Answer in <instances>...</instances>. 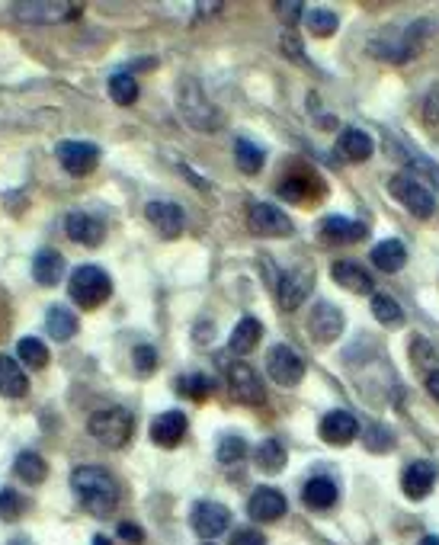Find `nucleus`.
<instances>
[{
    "label": "nucleus",
    "instance_id": "nucleus-1",
    "mask_svg": "<svg viewBox=\"0 0 439 545\" xmlns=\"http://www.w3.org/2000/svg\"><path fill=\"white\" fill-rule=\"evenodd\" d=\"M71 488L78 501L90 510L93 517H107L119 503V488H116L113 475L97 465H80L71 472Z\"/></svg>",
    "mask_w": 439,
    "mask_h": 545
},
{
    "label": "nucleus",
    "instance_id": "nucleus-2",
    "mask_svg": "<svg viewBox=\"0 0 439 545\" xmlns=\"http://www.w3.org/2000/svg\"><path fill=\"white\" fill-rule=\"evenodd\" d=\"M424 36H426V20H417L404 29H385L382 36H376L372 42H369V52H372L376 58H382V61L401 64L411 55H417Z\"/></svg>",
    "mask_w": 439,
    "mask_h": 545
},
{
    "label": "nucleus",
    "instance_id": "nucleus-3",
    "mask_svg": "<svg viewBox=\"0 0 439 545\" xmlns=\"http://www.w3.org/2000/svg\"><path fill=\"white\" fill-rule=\"evenodd\" d=\"M177 107H180V113H183V119L190 122L192 128H199V132H215V128L221 126V113L209 103V97L202 93L199 80H192V78L180 80Z\"/></svg>",
    "mask_w": 439,
    "mask_h": 545
},
{
    "label": "nucleus",
    "instance_id": "nucleus-4",
    "mask_svg": "<svg viewBox=\"0 0 439 545\" xmlns=\"http://www.w3.org/2000/svg\"><path fill=\"white\" fill-rule=\"evenodd\" d=\"M68 292H71V298L80 305V308H99V305L107 302L109 296H113V279H109L107 269L99 267H78L71 273V283H68Z\"/></svg>",
    "mask_w": 439,
    "mask_h": 545
},
{
    "label": "nucleus",
    "instance_id": "nucleus-5",
    "mask_svg": "<svg viewBox=\"0 0 439 545\" xmlns=\"http://www.w3.org/2000/svg\"><path fill=\"white\" fill-rule=\"evenodd\" d=\"M90 433L97 443H103L107 449H122L132 439L135 430V418L126 411V408H103L90 418Z\"/></svg>",
    "mask_w": 439,
    "mask_h": 545
},
{
    "label": "nucleus",
    "instance_id": "nucleus-6",
    "mask_svg": "<svg viewBox=\"0 0 439 545\" xmlns=\"http://www.w3.org/2000/svg\"><path fill=\"white\" fill-rule=\"evenodd\" d=\"M388 193L417 219H430L436 212V196L417 180V174H397L388 180Z\"/></svg>",
    "mask_w": 439,
    "mask_h": 545
},
{
    "label": "nucleus",
    "instance_id": "nucleus-7",
    "mask_svg": "<svg viewBox=\"0 0 439 545\" xmlns=\"http://www.w3.org/2000/svg\"><path fill=\"white\" fill-rule=\"evenodd\" d=\"M266 372L273 382H279L283 389H292L305 379V356L298 353L295 347H285V343H276L266 356Z\"/></svg>",
    "mask_w": 439,
    "mask_h": 545
},
{
    "label": "nucleus",
    "instance_id": "nucleus-8",
    "mask_svg": "<svg viewBox=\"0 0 439 545\" xmlns=\"http://www.w3.org/2000/svg\"><path fill=\"white\" fill-rule=\"evenodd\" d=\"M314 289V269L308 263H298V267L285 269L279 277V308L285 312H295L298 305H305V298Z\"/></svg>",
    "mask_w": 439,
    "mask_h": 545
},
{
    "label": "nucleus",
    "instance_id": "nucleus-9",
    "mask_svg": "<svg viewBox=\"0 0 439 545\" xmlns=\"http://www.w3.org/2000/svg\"><path fill=\"white\" fill-rule=\"evenodd\" d=\"M248 225L254 234L263 238H289L292 234V219L273 202H250L248 206Z\"/></svg>",
    "mask_w": 439,
    "mask_h": 545
},
{
    "label": "nucleus",
    "instance_id": "nucleus-10",
    "mask_svg": "<svg viewBox=\"0 0 439 545\" xmlns=\"http://www.w3.org/2000/svg\"><path fill=\"white\" fill-rule=\"evenodd\" d=\"M228 391H231L234 401L250 404V408L263 404V398H266L260 376H257L248 362H234V366H228Z\"/></svg>",
    "mask_w": 439,
    "mask_h": 545
},
{
    "label": "nucleus",
    "instance_id": "nucleus-11",
    "mask_svg": "<svg viewBox=\"0 0 439 545\" xmlns=\"http://www.w3.org/2000/svg\"><path fill=\"white\" fill-rule=\"evenodd\" d=\"M343 327H347V318L331 302H318L312 308V315H308V331H312V337L318 343H333L343 334Z\"/></svg>",
    "mask_w": 439,
    "mask_h": 545
},
{
    "label": "nucleus",
    "instance_id": "nucleus-12",
    "mask_svg": "<svg viewBox=\"0 0 439 545\" xmlns=\"http://www.w3.org/2000/svg\"><path fill=\"white\" fill-rule=\"evenodd\" d=\"M55 155L71 177H87L99 164V148L93 142H61L55 148Z\"/></svg>",
    "mask_w": 439,
    "mask_h": 545
},
{
    "label": "nucleus",
    "instance_id": "nucleus-13",
    "mask_svg": "<svg viewBox=\"0 0 439 545\" xmlns=\"http://www.w3.org/2000/svg\"><path fill=\"white\" fill-rule=\"evenodd\" d=\"M145 219L151 221V228H154L161 238H177V234H183V225H186L183 209H180L177 202H163V199L148 202Z\"/></svg>",
    "mask_w": 439,
    "mask_h": 545
},
{
    "label": "nucleus",
    "instance_id": "nucleus-14",
    "mask_svg": "<svg viewBox=\"0 0 439 545\" xmlns=\"http://www.w3.org/2000/svg\"><path fill=\"white\" fill-rule=\"evenodd\" d=\"M231 526V513H228L225 503H215V501H206V503H196V510H192V530L199 532V536H221V532Z\"/></svg>",
    "mask_w": 439,
    "mask_h": 545
},
{
    "label": "nucleus",
    "instance_id": "nucleus-15",
    "mask_svg": "<svg viewBox=\"0 0 439 545\" xmlns=\"http://www.w3.org/2000/svg\"><path fill=\"white\" fill-rule=\"evenodd\" d=\"M356 433H360V424L347 411H331L321 420V439H324L327 446H350L356 439Z\"/></svg>",
    "mask_w": 439,
    "mask_h": 545
},
{
    "label": "nucleus",
    "instance_id": "nucleus-16",
    "mask_svg": "<svg viewBox=\"0 0 439 545\" xmlns=\"http://www.w3.org/2000/svg\"><path fill=\"white\" fill-rule=\"evenodd\" d=\"M285 510H289V503H285V497L276 488H257L248 501L250 520H260V523H273V520L283 517Z\"/></svg>",
    "mask_w": 439,
    "mask_h": 545
},
{
    "label": "nucleus",
    "instance_id": "nucleus-17",
    "mask_svg": "<svg viewBox=\"0 0 439 545\" xmlns=\"http://www.w3.org/2000/svg\"><path fill=\"white\" fill-rule=\"evenodd\" d=\"M186 427L190 424H186L183 411H167V414H161V418H154V424H151V439H154L157 446L173 449L183 443Z\"/></svg>",
    "mask_w": 439,
    "mask_h": 545
},
{
    "label": "nucleus",
    "instance_id": "nucleus-18",
    "mask_svg": "<svg viewBox=\"0 0 439 545\" xmlns=\"http://www.w3.org/2000/svg\"><path fill=\"white\" fill-rule=\"evenodd\" d=\"M321 238L327 244H356L362 238H369V228L362 221L343 219V215H331V219L321 221Z\"/></svg>",
    "mask_w": 439,
    "mask_h": 545
},
{
    "label": "nucleus",
    "instance_id": "nucleus-19",
    "mask_svg": "<svg viewBox=\"0 0 439 545\" xmlns=\"http://www.w3.org/2000/svg\"><path fill=\"white\" fill-rule=\"evenodd\" d=\"M64 231H68L71 241L84 244V248H97V244L103 241L107 228H103V221H97L87 212H68V219H64Z\"/></svg>",
    "mask_w": 439,
    "mask_h": 545
},
{
    "label": "nucleus",
    "instance_id": "nucleus-20",
    "mask_svg": "<svg viewBox=\"0 0 439 545\" xmlns=\"http://www.w3.org/2000/svg\"><path fill=\"white\" fill-rule=\"evenodd\" d=\"M433 484H436V468H433L430 462H414V465L404 468L401 488L411 501H424L433 491Z\"/></svg>",
    "mask_w": 439,
    "mask_h": 545
},
{
    "label": "nucleus",
    "instance_id": "nucleus-21",
    "mask_svg": "<svg viewBox=\"0 0 439 545\" xmlns=\"http://www.w3.org/2000/svg\"><path fill=\"white\" fill-rule=\"evenodd\" d=\"M331 277L337 279V286H343V289L356 292V296H369V292L376 289V279L369 277L366 269L360 267V263L353 260H341L331 267Z\"/></svg>",
    "mask_w": 439,
    "mask_h": 545
},
{
    "label": "nucleus",
    "instance_id": "nucleus-22",
    "mask_svg": "<svg viewBox=\"0 0 439 545\" xmlns=\"http://www.w3.org/2000/svg\"><path fill=\"white\" fill-rule=\"evenodd\" d=\"M337 151H341L343 161L350 164H362L372 157V151H376V145H372V138H369L362 128H343L341 132V142H337Z\"/></svg>",
    "mask_w": 439,
    "mask_h": 545
},
{
    "label": "nucleus",
    "instance_id": "nucleus-23",
    "mask_svg": "<svg viewBox=\"0 0 439 545\" xmlns=\"http://www.w3.org/2000/svg\"><path fill=\"white\" fill-rule=\"evenodd\" d=\"M80 7H71V4H20L16 7V16L20 20H33V23H58L64 16H78Z\"/></svg>",
    "mask_w": 439,
    "mask_h": 545
},
{
    "label": "nucleus",
    "instance_id": "nucleus-24",
    "mask_svg": "<svg viewBox=\"0 0 439 545\" xmlns=\"http://www.w3.org/2000/svg\"><path fill=\"white\" fill-rule=\"evenodd\" d=\"M29 391V379L14 356H0V395L23 398Z\"/></svg>",
    "mask_w": 439,
    "mask_h": 545
},
{
    "label": "nucleus",
    "instance_id": "nucleus-25",
    "mask_svg": "<svg viewBox=\"0 0 439 545\" xmlns=\"http://www.w3.org/2000/svg\"><path fill=\"white\" fill-rule=\"evenodd\" d=\"M33 277H36L39 286H55L61 283L64 277V257L58 254V250H39L36 257H33Z\"/></svg>",
    "mask_w": 439,
    "mask_h": 545
},
{
    "label": "nucleus",
    "instance_id": "nucleus-26",
    "mask_svg": "<svg viewBox=\"0 0 439 545\" xmlns=\"http://www.w3.org/2000/svg\"><path fill=\"white\" fill-rule=\"evenodd\" d=\"M45 327H49V334L58 343H64V340H71L78 334V315L71 308H64V305H51L45 312Z\"/></svg>",
    "mask_w": 439,
    "mask_h": 545
},
{
    "label": "nucleus",
    "instance_id": "nucleus-27",
    "mask_svg": "<svg viewBox=\"0 0 439 545\" xmlns=\"http://www.w3.org/2000/svg\"><path fill=\"white\" fill-rule=\"evenodd\" d=\"M372 263H376L382 273H397V269L407 263V248H404L401 241H382V244H376L372 248Z\"/></svg>",
    "mask_w": 439,
    "mask_h": 545
},
{
    "label": "nucleus",
    "instance_id": "nucleus-28",
    "mask_svg": "<svg viewBox=\"0 0 439 545\" xmlns=\"http://www.w3.org/2000/svg\"><path fill=\"white\" fill-rule=\"evenodd\" d=\"M302 501L314 510H331L333 503H337V484H333L331 478H324V475L312 478V482L305 484V491H302Z\"/></svg>",
    "mask_w": 439,
    "mask_h": 545
},
{
    "label": "nucleus",
    "instance_id": "nucleus-29",
    "mask_svg": "<svg viewBox=\"0 0 439 545\" xmlns=\"http://www.w3.org/2000/svg\"><path fill=\"white\" fill-rule=\"evenodd\" d=\"M14 475L26 484H42L45 475H49V465H45V459L39 453H20L14 462Z\"/></svg>",
    "mask_w": 439,
    "mask_h": 545
},
{
    "label": "nucleus",
    "instance_id": "nucleus-30",
    "mask_svg": "<svg viewBox=\"0 0 439 545\" xmlns=\"http://www.w3.org/2000/svg\"><path fill=\"white\" fill-rule=\"evenodd\" d=\"M260 334H263V324L257 318H244L241 324L234 327L231 334V353H250V350L260 343Z\"/></svg>",
    "mask_w": 439,
    "mask_h": 545
},
{
    "label": "nucleus",
    "instance_id": "nucleus-31",
    "mask_svg": "<svg viewBox=\"0 0 439 545\" xmlns=\"http://www.w3.org/2000/svg\"><path fill=\"white\" fill-rule=\"evenodd\" d=\"M257 468L266 475H276L285 468V446L279 443V439H266V443H260V449H257Z\"/></svg>",
    "mask_w": 439,
    "mask_h": 545
},
{
    "label": "nucleus",
    "instance_id": "nucleus-32",
    "mask_svg": "<svg viewBox=\"0 0 439 545\" xmlns=\"http://www.w3.org/2000/svg\"><path fill=\"white\" fill-rule=\"evenodd\" d=\"M234 161H238V167H241L244 174H260L266 155H263L260 145L248 142V138H238V142H234Z\"/></svg>",
    "mask_w": 439,
    "mask_h": 545
},
{
    "label": "nucleus",
    "instance_id": "nucleus-33",
    "mask_svg": "<svg viewBox=\"0 0 439 545\" xmlns=\"http://www.w3.org/2000/svg\"><path fill=\"white\" fill-rule=\"evenodd\" d=\"M16 356H20L29 369H45V366H49V347H45L42 340H36V337H23L20 343H16Z\"/></svg>",
    "mask_w": 439,
    "mask_h": 545
},
{
    "label": "nucleus",
    "instance_id": "nucleus-34",
    "mask_svg": "<svg viewBox=\"0 0 439 545\" xmlns=\"http://www.w3.org/2000/svg\"><path fill=\"white\" fill-rule=\"evenodd\" d=\"M411 362L420 369V372H426V376H430V372H436V369H439L436 347H433L426 337H414L411 340Z\"/></svg>",
    "mask_w": 439,
    "mask_h": 545
},
{
    "label": "nucleus",
    "instance_id": "nucleus-35",
    "mask_svg": "<svg viewBox=\"0 0 439 545\" xmlns=\"http://www.w3.org/2000/svg\"><path fill=\"white\" fill-rule=\"evenodd\" d=\"M372 315H376L378 324H401L404 321L401 305H397L391 296H385V292H376V296H372Z\"/></svg>",
    "mask_w": 439,
    "mask_h": 545
},
{
    "label": "nucleus",
    "instance_id": "nucleus-36",
    "mask_svg": "<svg viewBox=\"0 0 439 545\" xmlns=\"http://www.w3.org/2000/svg\"><path fill=\"white\" fill-rule=\"evenodd\" d=\"M109 97L119 103V107H132L138 99V84H135L132 74H113L109 78Z\"/></svg>",
    "mask_w": 439,
    "mask_h": 545
},
{
    "label": "nucleus",
    "instance_id": "nucleus-37",
    "mask_svg": "<svg viewBox=\"0 0 439 545\" xmlns=\"http://www.w3.org/2000/svg\"><path fill=\"white\" fill-rule=\"evenodd\" d=\"M305 26L312 29V36L327 39V36H333V33H337V14H331V10H321V7L305 10Z\"/></svg>",
    "mask_w": 439,
    "mask_h": 545
},
{
    "label": "nucleus",
    "instance_id": "nucleus-38",
    "mask_svg": "<svg viewBox=\"0 0 439 545\" xmlns=\"http://www.w3.org/2000/svg\"><path fill=\"white\" fill-rule=\"evenodd\" d=\"M26 497L14 488H4L0 491V520H7V523H16V520L26 513Z\"/></svg>",
    "mask_w": 439,
    "mask_h": 545
},
{
    "label": "nucleus",
    "instance_id": "nucleus-39",
    "mask_svg": "<svg viewBox=\"0 0 439 545\" xmlns=\"http://www.w3.org/2000/svg\"><path fill=\"white\" fill-rule=\"evenodd\" d=\"M244 449H248V443H244L241 437H234V433H225V437L219 439V462L221 465H234V462L244 459Z\"/></svg>",
    "mask_w": 439,
    "mask_h": 545
},
{
    "label": "nucleus",
    "instance_id": "nucleus-40",
    "mask_svg": "<svg viewBox=\"0 0 439 545\" xmlns=\"http://www.w3.org/2000/svg\"><path fill=\"white\" fill-rule=\"evenodd\" d=\"M132 366L138 376H151L157 369V350L148 347V343H142V347L132 350Z\"/></svg>",
    "mask_w": 439,
    "mask_h": 545
},
{
    "label": "nucleus",
    "instance_id": "nucleus-41",
    "mask_svg": "<svg viewBox=\"0 0 439 545\" xmlns=\"http://www.w3.org/2000/svg\"><path fill=\"white\" fill-rule=\"evenodd\" d=\"M362 443H366L372 453H385V449L395 446V437H391L385 427H369V433H362Z\"/></svg>",
    "mask_w": 439,
    "mask_h": 545
},
{
    "label": "nucleus",
    "instance_id": "nucleus-42",
    "mask_svg": "<svg viewBox=\"0 0 439 545\" xmlns=\"http://www.w3.org/2000/svg\"><path fill=\"white\" fill-rule=\"evenodd\" d=\"M177 391H183V395L196 398V401H202L206 395H212V382H209L206 376H190V379H180Z\"/></svg>",
    "mask_w": 439,
    "mask_h": 545
},
{
    "label": "nucleus",
    "instance_id": "nucleus-43",
    "mask_svg": "<svg viewBox=\"0 0 439 545\" xmlns=\"http://www.w3.org/2000/svg\"><path fill=\"white\" fill-rule=\"evenodd\" d=\"M424 122L426 126H439V90H433L424 103Z\"/></svg>",
    "mask_w": 439,
    "mask_h": 545
},
{
    "label": "nucleus",
    "instance_id": "nucleus-44",
    "mask_svg": "<svg viewBox=\"0 0 439 545\" xmlns=\"http://www.w3.org/2000/svg\"><path fill=\"white\" fill-rule=\"evenodd\" d=\"M231 545H266V539H263L257 530H238L231 536Z\"/></svg>",
    "mask_w": 439,
    "mask_h": 545
},
{
    "label": "nucleus",
    "instance_id": "nucleus-45",
    "mask_svg": "<svg viewBox=\"0 0 439 545\" xmlns=\"http://www.w3.org/2000/svg\"><path fill=\"white\" fill-rule=\"evenodd\" d=\"M119 536L132 545H142L145 542V530L138 523H119Z\"/></svg>",
    "mask_w": 439,
    "mask_h": 545
},
{
    "label": "nucleus",
    "instance_id": "nucleus-46",
    "mask_svg": "<svg viewBox=\"0 0 439 545\" xmlns=\"http://www.w3.org/2000/svg\"><path fill=\"white\" fill-rule=\"evenodd\" d=\"M276 14L285 16L289 23H295L298 16H305V7H302V4H276Z\"/></svg>",
    "mask_w": 439,
    "mask_h": 545
},
{
    "label": "nucleus",
    "instance_id": "nucleus-47",
    "mask_svg": "<svg viewBox=\"0 0 439 545\" xmlns=\"http://www.w3.org/2000/svg\"><path fill=\"white\" fill-rule=\"evenodd\" d=\"M298 49H302V45H298V39L292 36V33H289V36H283V52H289L292 58H302V52H298Z\"/></svg>",
    "mask_w": 439,
    "mask_h": 545
},
{
    "label": "nucleus",
    "instance_id": "nucleus-48",
    "mask_svg": "<svg viewBox=\"0 0 439 545\" xmlns=\"http://www.w3.org/2000/svg\"><path fill=\"white\" fill-rule=\"evenodd\" d=\"M426 391H430V395L439 401V369H436V372H430V376H426Z\"/></svg>",
    "mask_w": 439,
    "mask_h": 545
},
{
    "label": "nucleus",
    "instance_id": "nucleus-49",
    "mask_svg": "<svg viewBox=\"0 0 439 545\" xmlns=\"http://www.w3.org/2000/svg\"><path fill=\"white\" fill-rule=\"evenodd\" d=\"M420 545H439V536H424L420 539Z\"/></svg>",
    "mask_w": 439,
    "mask_h": 545
},
{
    "label": "nucleus",
    "instance_id": "nucleus-50",
    "mask_svg": "<svg viewBox=\"0 0 439 545\" xmlns=\"http://www.w3.org/2000/svg\"><path fill=\"white\" fill-rule=\"evenodd\" d=\"M93 545H109V539H103V536H97V539H93Z\"/></svg>",
    "mask_w": 439,
    "mask_h": 545
},
{
    "label": "nucleus",
    "instance_id": "nucleus-51",
    "mask_svg": "<svg viewBox=\"0 0 439 545\" xmlns=\"http://www.w3.org/2000/svg\"><path fill=\"white\" fill-rule=\"evenodd\" d=\"M202 545H215V542H202Z\"/></svg>",
    "mask_w": 439,
    "mask_h": 545
}]
</instances>
